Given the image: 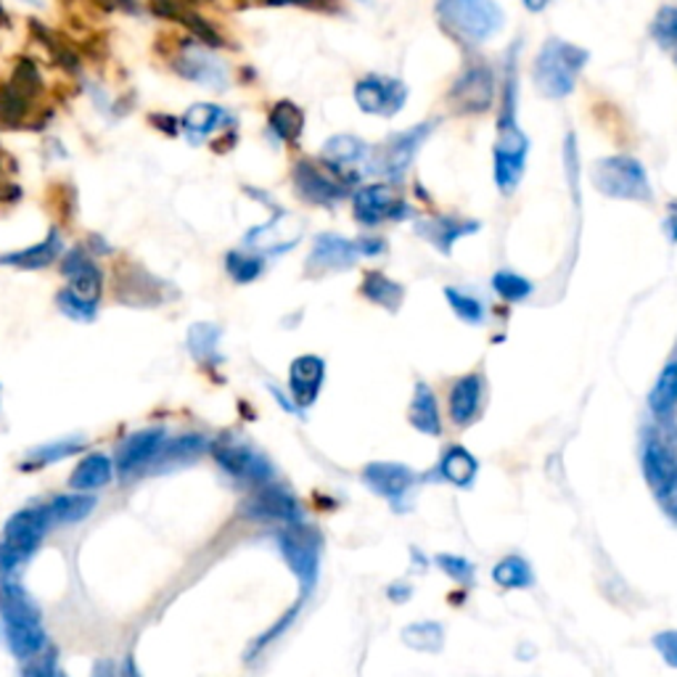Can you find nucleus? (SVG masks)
Returning a JSON list of instances; mask_svg holds the SVG:
<instances>
[{
	"label": "nucleus",
	"mask_w": 677,
	"mask_h": 677,
	"mask_svg": "<svg viewBox=\"0 0 677 677\" xmlns=\"http://www.w3.org/2000/svg\"><path fill=\"white\" fill-rule=\"evenodd\" d=\"M361 257L363 254L361 249H357V241L336 236V233H321V236H315L313 249H310L307 273L326 275L350 271Z\"/></svg>",
	"instance_id": "nucleus-20"
},
{
	"label": "nucleus",
	"mask_w": 677,
	"mask_h": 677,
	"mask_svg": "<svg viewBox=\"0 0 677 677\" xmlns=\"http://www.w3.org/2000/svg\"><path fill=\"white\" fill-rule=\"evenodd\" d=\"M53 516L48 506H34L17 511L3 527V537H0V575H11L13 569L30 562L40 543L53 527Z\"/></svg>",
	"instance_id": "nucleus-5"
},
{
	"label": "nucleus",
	"mask_w": 677,
	"mask_h": 677,
	"mask_svg": "<svg viewBox=\"0 0 677 677\" xmlns=\"http://www.w3.org/2000/svg\"><path fill=\"white\" fill-rule=\"evenodd\" d=\"M57 673H59L57 651L48 646L40 654H34L30 659L22 661V677H57Z\"/></svg>",
	"instance_id": "nucleus-45"
},
{
	"label": "nucleus",
	"mask_w": 677,
	"mask_h": 677,
	"mask_svg": "<svg viewBox=\"0 0 677 677\" xmlns=\"http://www.w3.org/2000/svg\"><path fill=\"white\" fill-rule=\"evenodd\" d=\"M587 64V51L569 40L548 38L540 53L535 57L532 64V78H535L537 91L545 99H566L575 91L579 72Z\"/></svg>",
	"instance_id": "nucleus-3"
},
{
	"label": "nucleus",
	"mask_w": 677,
	"mask_h": 677,
	"mask_svg": "<svg viewBox=\"0 0 677 677\" xmlns=\"http://www.w3.org/2000/svg\"><path fill=\"white\" fill-rule=\"evenodd\" d=\"M57 677H69V675H67V673H61V669H59V673H57Z\"/></svg>",
	"instance_id": "nucleus-54"
},
{
	"label": "nucleus",
	"mask_w": 677,
	"mask_h": 677,
	"mask_svg": "<svg viewBox=\"0 0 677 677\" xmlns=\"http://www.w3.org/2000/svg\"><path fill=\"white\" fill-rule=\"evenodd\" d=\"M267 128L279 141L296 143L305 133V112L294 101L273 103L271 114H267Z\"/></svg>",
	"instance_id": "nucleus-32"
},
{
	"label": "nucleus",
	"mask_w": 677,
	"mask_h": 677,
	"mask_svg": "<svg viewBox=\"0 0 677 677\" xmlns=\"http://www.w3.org/2000/svg\"><path fill=\"white\" fill-rule=\"evenodd\" d=\"M665 228L669 231V239L677 244V204L669 206V218L665 220Z\"/></svg>",
	"instance_id": "nucleus-50"
},
{
	"label": "nucleus",
	"mask_w": 677,
	"mask_h": 677,
	"mask_svg": "<svg viewBox=\"0 0 677 677\" xmlns=\"http://www.w3.org/2000/svg\"><path fill=\"white\" fill-rule=\"evenodd\" d=\"M48 508H51L53 522L74 524V522L85 519V516H91V511L95 508V497H91L88 493L59 495V497H53V503Z\"/></svg>",
	"instance_id": "nucleus-39"
},
{
	"label": "nucleus",
	"mask_w": 677,
	"mask_h": 677,
	"mask_svg": "<svg viewBox=\"0 0 677 677\" xmlns=\"http://www.w3.org/2000/svg\"><path fill=\"white\" fill-rule=\"evenodd\" d=\"M206 451H210V439L196 432L181 434V437H168L162 453H159L154 466H151V472H168V468L185 466V463L202 458Z\"/></svg>",
	"instance_id": "nucleus-27"
},
{
	"label": "nucleus",
	"mask_w": 677,
	"mask_h": 677,
	"mask_svg": "<svg viewBox=\"0 0 677 677\" xmlns=\"http://www.w3.org/2000/svg\"><path fill=\"white\" fill-rule=\"evenodd\" d=\"M527 135L522 133L519 122L514 117V78H508L506 91H503V109L497 120V141L493 149V168L495 185L501 193H514L519 189L524 175V162H527Z\"/></svg>",
	"instance_id": "nucleus-2"
},
{
	"label": "nucleus",
	"mask_w": 677,
	"mask_h": 677,
	"mask_svg": "<svg viewBox=\"0 0 677 677\" xmlns=\"http://www.w3.org/2000/svg\"><path fill=\"white\" fill-rule=\"evenodd\" d=\"M644 476L659 497L677 495V455L656 437L648 439L644 447Z\"/></svg>",
	"instance_id": "nucleus-21"
},
{
	"label": "nucleus",
	"mask_w": 677,
	"mask_h": 677,
	"mask_svg": "<svg viewBox=\"0 0 677 677\" xmlns=\"http://www.w3.org/2000/svg\"><path fill=\"white\" fill-rule=\"evenodd\" d=\"M493 579L506 590H516V587H529L532 585V569L529 564L519 556H508L503 558L501 564L493 569Z\"/></svg>",
	"instance_id": "nucleus-41"
},
{
	"label": "nucleus",
	"mask_w": 677,
	"mask_h": 677,
	"mask_svg": "<svg viewBox=\"0 0 677 677\" xmlns=\"http://www.w3.org/2000/svg\"><path fill=\"white\" fill-rule=\"evenodd\" d=\"M93 677H143V675H141V669H138L133 656H128V659L122 661L120 673H117L112 661H99V665H95Z\"/></svg>",
	"instance_id": "nucleus-48"
},
{
	"label": "nucleus",
	"mask_w": 677,
	"mask_h": 677,
	"mask_svg": "<svg viewBox=\"0 0 677 677\" xmlns=\"http://www.w3.org/2000/svg\"><path fill=\"white\" fill-rule=\"evenodd\" d=\"M302 220L292 215V212H281L271 223L252 228L244 239V249L260 254V257H271V254H283L294 249L302 239Z\"/></svg>",
	"instance_id": "nucleus-18"
},
{
	"label": "nucleus",
	"mask_w": 677,
	"mask_h": 677,
	"mask_svg": "<svg viewBox=\"0 0 677 677\" xmlns=\"http://www.w3.org/2000/svg\"><path fill=\"white\" fill-rule=\"evenodd\" d=\"M59 271L67 279L64 289L69 294H74L85 305L101 310L103 292H107V273H103V267L95 262L93 254L88 252L85 244L67 249L61 254Z\"/></svg>",
	"instance_id": "nucleus-11"
},
{
	"label": "nucleus",
	"mask_w": 677,
	"mask_h": 677,
	"mask_svg": "<svg viewBox=\"0 0 677 677\" xmlns=\"http://www.w3.org/2000/svg\"><path fill=\"white\" fill-rule=\"evenodd\" d=\"M651 40L659 46V51H665L677 67V6H665L651 22Z\"/></svg>",
	"instance_id": "nucleus-40"
},
{
	"label": "nucleus",
	"mask_w": 677,
	"mask_h": 677,
	"mask_svg": "<svg viewBox=\"0 0 677 677\" xmlns=\"http://www.w3.org/2000/svg\"><path fill=\"white\" fill-rule=\"evenodd\" d=\"M57 307L61 315H67L69 321H74V323H93L95 317H99V307L85 305V302L78 300V296L69 294L67 289H59Z\"/></svg>",
	"instance_id": "nucleus-44"
},
{
	"label": "nucleus",
	"mask_w": 677,
	"mask_h": 677,
	"mask_svg": "<svg viewBox=\"0 0 677 677\" xmlns=\"http://www.w3.org/2000/svg\"><path fill=\"white\" fill-rule=\"evenodd\" d=\"M233 122L236 120H233L231 112L218 107V103H193L189 112L181 117V130L189 135V141L202 143L204 138L220 133Z\"/></svg>",
	"instance_id": "nucleus-25"
},
{
	"label": "nucleus",
	"mask_w": 677,
	"mask_h": 677,
	"mask_svg": "<svg viewBox=\"0 0 677 677\" xmlns=\"http://www.w3.org/2000/svg\"><path fill=\"white\" fill-rule=\"evenodd\" d=\"M22 3H30V6H40V0H22Z\"/></svg>",
	"instance_id": "nucleus-53"
},
{
	"label": "nucleus",
	"mask_w": 677,
	"mask_h": 677,
	"mask_svg": "<svg viewBox=\"0 0 677 677\" xmlns=\"http://www.w3.org/2000/svg\"><path fill=\"white\" fill-rule=\"evenodd\" d=\"M432 128V122H421L416 128L390 135V141L373 149V175L392 178V181L403 178L407 168L413 164V159H416L418 149L424 146V141L430 138Z\"/></svg>",
	"instance_id": "nucleus-13"
},
{
	"label": "nucleus",
	"mask_w": 677,
	"mask_h": 677,
	"mask_svg": "<svg viewBox=\"0 0 677 677\" xmlns=\"http://www.w3.org/2000/svg\"><path fill=\"white\" fill-rule=\"evenodd\" d=\"M296 612H300V604H296L294 609H289V612H286V617H281L279 622H275V625L271 627V630H267V633H262L260 638L254 640V644H252V648H249V651H246V659L252 661L254 656H257V654L262 651V648H267V646L273 644L275 638H281V633H286V630H289V625H292V622L296 619Z\"/></svg>",
	"instance_id": "nucleus-46"
},
{
	"label": "nucleus",
	"mask_w": 677,
	"mask_h": 677,
	"mask_svg": "<svg viewBox=\"0 0 677 677\" xmlns=\"http://www.w3.org/2000/svg\"><path fill=\"white\" fill-rule=\"evenodd\" d=\"M0 622H3L6 644L19 661L30 659L48 646L43 614L17 579H0Z\"/></svg>",
	"instance_id": "nucleus-1"
},
{
	"label": "nucleus",
	"mask_w": 677,
	"mask_h": 677,
	"mask_svg": "<svg viewBox=\"0 0 677 677\" xmlns=\"http://www.w3.org/2000/svg\"><path fill=\"white\" fill-rule=\"evenodd\" d=\"M241 514L254 522H273V524H283V527L302 522L300 501H296L286 487L273 485V482H267V485L262 487H254L252 497L241 506Z\"/></svg>",
	"instance_id": "nucleus-14"
},
{
	"label": "nucleus",
	"mask_w": 677,
	"mask_h": 677,
	"mask_svg": "<svg viewBox=\"0 0 677 677\" xmlns=\"http://www.w3.org/2000/svg\"><path fill=\"white\" fill-rule=\"evenodd\" d=\"M326 382V363L317 355H300L289 368V390L296 407H310L321 395V386Z\"/></svg>",
	"instance_id": "nucleus-23"
},
{
	"label": "nucleus",
	"mask_w": 677,
	"mask_h": 677,
	"mask_svg": "<svg viewBox=\"0 0 677 677\" xmlns=\"http://www.w3.org/2000/svg\"><path fill=\"white\" fill-rule=\"evenodd\" d=\"M292 178L296 196L307 204L334 206L342 202V199H347V189H344L321 162L302 159V162H296Z\"/></svg>",
	"instance_id": "nucleus-17"
},
{
	"label": "nucleus",
	"mask_w": 677,
	"mask_h": 677,
	"mask_svg": "<svg viewBox=\"0 0 677 677\" xmlns=\"http://www.w3.org/2000/svg\"><path fill=\"white\" fill-rule=\"evenodd\" d=\"M548 3H550V0H524V6H527L532 13H540Z\"/></svg>",
	"instance_id": "nucleus-51"
},
{
	"label": "nucleus",
	"mask_w": 677,
	"mask_h": 677,
	"mask_svg": "<svg viewBox=\"0 0 677 677\" xmlns=\"http://www.w3.org/2000/svg\"><path fill=\"white\" fill-rule=\"evenodd\" d=\"M352 218L355 223L365 228H376L384 223H400V220L411 218L413 210L390 183H365L352 193Z\"/></svg>",
	"instance_id": "nucleus-10"
},
{
	"label": "nucleus",
	"mask_w": 677,
	"mask_h": 677,
	"mask_svg": "<svg viewBox=\"0 0 677 677\" xmlns=\"http://www.w3.org/2000/svg\"><path fill=\"white\" fill-rule=\"evenodd\" d=\"M493 289H495V294L501 296V300L522 302L532 294V281L524 279V275H519V273L501 271V273L493 275Z\"/></svg>",
	"instance_id": "nucleus-43"
},
{
	"label": "nucleus",
	"mask_w": 677,
	"mask_h": 677,
	"mask_svg": "<svg viewBox=\"0 0 677 677\" xmlns=\"http://www.w3.org/2000/svg\"><path fill=\"white\" fill-rule=\"evenodd\" d=\"M220 338H223V331L215 323H193L189 329V336H185V344H189L191 357L199 365H215L223 361L220 357Z\"/></svg>",
	"instance_id": "nucleus-30"
},
{
	"label": "nucleus",
	"mask_w": 677,
	"mask_h": 677,
	"mask_svg": "<svg viewBox=\"0 0 677 677\" xmlns=\"http://www.w3.org/2000/svg\"><path fill=\"white\" fill-rule=\"evenodd\" d=\"M164 442H168V430H164V426H149V430L128 434V437L120 442V447H117L114 468L122 476L149 472L159 458V453H162Z\"/></svg>",
	"instance_id": "nucleus-16"
},
{
	"label": "nucleus",
	"mask_w": 677,
	"mask_h": 677,
	"mask_svg": "<svg viewBox=\"0 0 677 677\" xmlns=\"http://www.w3.org/2000/svg\"><path fill=\"white\" fill-rule=\"evenodd\" d=\"M361 292H363L365 300L373 302V305L384 307V310H397L405 300L403 286H400L397 281H392L390 275H384L382 271L365 273Z\"/></svg>",
	"instance_id": "nucleus-34"
},
{
	"label": "nucleus",
	"mask_w": 677,
	"mask_h": 677,
	"mask_svg": "<svg viewBox=\"0 0 677 677\" xmlns=\"http://www.w3.org/2000/svg\"><path fill=\"white\" fill-rule=\"evenodd\" d=\"M275 543H279L283 562L289 564L294 577L300 579L302 593L307 596L310 587H313L317 579V569H321V535H317L313 527H305V524L300 522L281 527L279 535H275Z\"/></svg>",
	"instance_id": "nucleus-8"
},
{
	"label": "nucleus",
	"mask_w": 677,
	"mask_h": 677,
	"mask_svg": "<svg viewBox=\"0 0 677 677\" xmlns=\"http://www.w3.org/2000/svg\"><path fill=\"white\" fill-rule=\"evenodd\" d=\"M669 511H673V516L677 519V503H669Z\"/></svg>",
	"instance_id": "nucleus-52"
},
{
	"label": "nucleus",
	"mask_w": 677,
	"mask_h": 677,
	"mask_svg": "<svg viewBox=\"0 0 677 677\" xmlns=\"http://www.w3.org/2000/svg\"><path fill=\"white\" fill-rule=\"evenodd\" d=\"M321 164L344 189L357 185L373 172V146L357 135H334L323 143Z\"/></svg>",
	"instance_id": "nucleus-9"
},
{
	"label": "nucleus",
	"mask_w": 677,
	"mask_h": 677,
	"mask_svg": "<svg viewBox=\"0 0 677 677\" xmlns=\"http://www.w3.org/2000/svg\"><path fill=\"white\" fill-rule=\"evenodd\" d=\"M172 69L183 80L196 82V85L210 88V91H225L228 80H231L225 61L212 48L196 43V40H185L178 48L175 59H172Z\"/></svg>",
	"instance_id": "nucleus-12"
},
{
	"label": "nucleus",
	"mask_w": 677,
	"mask_h": 677,
	"mask_svg": "<svg viewBox=\"0 0 677 677\" xmlns=\"http://www.w3.org/2000/svg\"><path fill=\"white\" fill-rule=\"evenodd\" d=\"M363 482L376 495L397 501V497H403L407 489L416 485V474H413L407 466H403V463L376 461L363 468Z\"/></svg>",
	"instance_id": "nucleus-24"
},
{
	"label": "nucleus",
	"mask_w": 677,
	"mask_h": 677,
	"mask_svg": "<svg viewBox=\"0 0 677 677\" xmlns=\"http://www.w3.org/2000/svg\"><path fill=\"white\" fill-rule=\"evenodd\" d=\"M416 231L421 239H426L432 246H437L442 254H451L455 241L479 231V223H474V220H455V218H430V220H421Z\"/></svg>",
	"instance_id": "nucleus-28"
},
{
	"label": "nucleus",
	"mask_w": 677,
	"mask_h": 677,
	"mask_svg": "<svg viewBox=\"0 0 677 677\" xmlns=\"http://www.w3.org/2000/svg\"><path fill=\"white\" fill-rule=\"evenodd\" d=\"M442 30L466 46H482L503 27V9L495 0H437Z\"/></svg>",
	"instance_id": "nucleus-4"
},
{
	"label": "nucleus",
	"mask_w": 677,
	"mask_h": 677,
	"mask_svg": "<svg viewBox=\"0 0 677 677\" xmlns=\"http://www.w3.org/2000/svg\"><path fill=\"white\" fill-rule=\"evenodd\" d=\"M590 181L609 199H622V202H651L654 199L648 172L633 156L598 159L590 170Z\"/></svg>",
	"instance_id": "nucleus-6"
},
{
	"label": "nucleus",
	"mask_w": 677,
	"mask_h": 677,
	"mask_svg": "<svg viewBox=\"0 0 677 677\" xmlns=\"http://www.w3.org/2000/svg\"><path fill=\"white\" fill-rule=\"evenodd\" d=\"M439 472L455 487H472L476 472H479V463H476V458L466 451V447L453 445L447 447L445 455H442Z\"/></svg>",
	"instance_id": "nucleus-33"
},
{
	"label": "nucleus",
	"mask_w": 677,
	"mask_h": 677,
	"mask_svg": "<svg viewBox=\"0 0 677 677\" xmlns=\"http://www.w3.org/2000/svg\"><path fill=\"white\" fill-rule=\"evenodd\" d=\"M407 88L403 80L384 78V74H365L355 82V103L361 112L373 117H395L403 112Z\"/></svg>",
	"instance_id": "nucleus-15"
},
{
	"label": "nucleus",
	"mask_w": 677,
	"mask_h": 677,
	"mask_svg": "<svg viewBox=\"0 0 677 677\" xmlns=\"http://www.w3.org/2000/svg\"><path fill=\"white\" fill-rule=\"evenodd\" d=\"M403 644L413 651L437 654L445 646V630L437 622H416V625H407L403 630Z\"/></svg>",
	"instance_id": "nucleus-38"
},
{
	"label": "nucleus",
	"mask_w": 677,
	"mask_h": 677,
	"mask_svg": "<svg viewBox=\"0 0 677 677\" xmlns=\"http://www.w3.org/2000/svg\"><path fill=\"white\" fill-rule=\"evenodd\" d=\"M225 273L233 283L246 286V283L257 281L260 275L265 273V257L249 252V249H244V246L233 249V252L225 254Z\"/></svg>",
	"instance_id": "nucleus-36"
},
{
	"label": "nucleus",
	"mask_w": 677,
	"mask_h": 677,
	"mask_svg": "<svg viewBox=\"0 0 677 677\" xmlns=\"http://www.w3.org/2000/svg\"><path fill=\"white\" fill-rule=\"evenodd\" d=\"M445 300L451 302L453 313L458 315L463 323H468V326H479V323H485V305H482V300H476L474 294H466L461 292V289L447 286Z\"/></svg>",
	"instance_id": "nucleus-42"
},
{
	"label": "nucleus",
	"mask_w": 677,
	"mask_h": 677,
	"mask_svg": "<svg viewBox=\"0 0 677 677\" xmlns=\"http://www.w3.org/2000/svg\"><path fill=\"white\" fill-rule=\"evenodd\" d=\"M654 646H656V651L661 654V659H665L669 667L677 669V630L659 633L654 638Z\"/></svg>",
	"instance_id": "nucleus-49"
},
{
	"label": "nucleus",
	"mask_w": 677,
	"mask_h": 677,
	"mask_svg": "<svg viewBox=\"0 0 677 677\" xmlns=\"http://www.w3.org/2000/svg\"><path fill=\"white\" fill-rule=\"evenodd\" d=\"M437 566L442 572H445L447 577H453L455 583H472V577H474V566L466 562V558L463 556H451V554H442V556H437Z\"/></svg>",
	"instance_id": "nucleus-47"
},
{
	"label": "nucleus",
	"mask_w": 677,
	"mask_h": 677,
	"mask_svg": "<svg viewBox=\"0 0 677 677\" xmlns=\"http://www.w3.org/2000/svg\"><path fill=\"white\" fill-rule=\"evenodd\" d=\"M648 407L656 418H669L677 407V361L667 363L656 378L651 395H648Z\"/></svg>",
	"instance_id": "nucleus-35"
},
{
	"label": "nucleus",
	"mask_w": 677,
	"mask_h": 677,
	"mask_svg": "<svg viewBox=\"0 0 677 677\" xmlns=\"http://www.w3.org/2000/svg\"><path fill=\"white\" fill-rule=\"evenodd\" d=\"M67 252V241L61 236L59 228H51L43 241L30 249H19V252L0 254V265L13 267V271H46L53 262L61 260V254Z\"/></svg>",
	"instance_id": "nucleus-22"
},
{
	"label": "nucleus",
	"mask_w": 677,
	"mask_h": 677,
	"mask_svg": "<svg viewBox=\"0 0 677 677\" xmlns=\"http://www.w3.org/2000/svg\"><path fill=\"white\" fill-rule=\"evenodd\" d=\"M482 390H485V384H482L479 373H466L453 384L447 405H451V418L455 426H468L479 416Z\"/></svg>",
	"instance_id": "nucleus-26"
},
{
	"label": "nucleus",
	"mask_w": 677,
	"mask_h": 677,
	"mask_svg": "<svg viewBox=\"0 0 677 677\" xmlns=\"http://www.w3.org/2000/svg\"><path fill=\"white\" fill-rule=\"evenodd\" d=\"M495 101V74L489 67H472L455 80L451 107L458 114H482Z\"/></svg>",
	"instance_id": "nucleus-19"
},
{
	"label": "nucleus",
	"mask_w": 677,
	"mask_h": 677,
	"mask_svg": "<svg viewBox=\"0 0 677 677\" xmlns=\"http://www.w3.org/2000/svg\"><path fill=\"white\" fill-rule=\"evenodd\" d=\"M114 461L107 453H91L74 466L72 476H69V487L74 493H93V489L107 487L114 479Z\"/></svg>",
	"instance_id": "nucleus-29"
},
{
	"label": "nucleus",
	"mask_w": 677,
	"mask_h": 677,
	"mask_svg": "<svg viewBox=\"0 0 677 677\" xmlns=\"http://www.w3.org/2000/svg\"><path fill=\"white\" fill-rule=\"evenodd\" d=\"M210 453L225 474H231L233 479L244 482L249 487H262L267 482H273L271 461L260 451H254L249 442L223 434V437L210 442Z\"/></svg>",
	"instance_id": "nucleus-7"
},
{
	"label": "nucleus",
	"mask_w": 677,
	"mask_h": 677,
	"mask_svg": "<svg viewBox=\"0 0 677 677\" xmlns=\"http://www.w3.org/2000/svg\"><path fill=\"white\" fill-rule=\"evenodd\" d=\"M82 447H85V439H82V437H67V439L48 442V445L32 447V451L27 453V458H24V468L51 466V463H59V461L69 458V455L80 453Z\"/></svg>",
	"instance_id": "nucleus-37"
},
{
	"label": "nucleus",
	"mask_w": 677,
	"mask_h": 677,
	"mask_svg": "<svg viewBox=\"0 0 677 677\" xmlns=\"http://www.w3.org/2000/svg\"><path fill=\"white\" fill-rule=\"evenodd\" d=\"M411 424L416 426L421 434H426V437H439L442 434L437 397H434V392L424 382H418L416 392H413Z\"/></svg>",
	"instance_id": "nucleus-31"
}]
</instances>
